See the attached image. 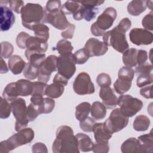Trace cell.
<instances>
[{"instance_id": "6da1fadb", "label": "cell", "mask_w": 153, "mask_h": 153, "mask_svg": "<svg viewBox=\"0 0 153 153\" xmlns=\"http://www.w3.org/2000/svg\"><path fill=\"white\" fill-rule=\"evenodd\" d=\"M52 151L54 153L79 152L77 139L71 127L62 126L57 128Z\"/></svg>"}, {"instance_id": "7a4b0ae2", "label": "cell", "mask_w": 153, "mask_h": 153, "mask_svg": "<svg viewBox=\"0 0 153 153\" xmlns=\"http://www.w3.org/2000/svg\"><path fill=\"white\" fill-rule=\"evenodd\" d=\"M34 136V131L31 128H23L0 143V152L7 153L19 146L30 143Z\"/></svg>"}, {"instance_id": "3957f363", "label": "cell", "mask_w": 153, "mask_h": 153, "mask_svg": "<svg viewBox=\"0 0 153 153\" xmlns=\"http://www.w3.org/2000/svg\"><path fill=\"white\" fill-rule=\"evenodd\" d=\"M44 16L45 11L40 4L27 3L21 11L22 25L31 30L33 26L43 22Z\"/></svg>"}, {"instance_id": "277c9868", "label": "cell", "mask_w": 153, "mask_h": 153, "mask_svg": "<svg viewBox=\"0 0 153 153\" xmlns=\"http://www.w3.org/2000/svg\"><path fill=\"white\" fill-rule=\"evenodd\" d=\"M117 16L116 10L113 7H108L100 14L97 20L91 26V32L96 36L103 35L105 31L113 25Z\"/></svg>"}, {"instance_id": "5b68a950", "label": "cell", "mask_w": 153, "mask_h": 153, "mask_svg": "<svg viewBox=\"0 0 153 153\" xmlns=\"http://www.w3.org/2000/svg\"><path fill=\"white\" fill-rule=\"evenodd\" d=\"M103 41L106 45L112 47L120 53H123L129 48L126 33L118 30L117 26L103 34Z\"/></svg>"}, {"instance_id": "8992f818", "label": "cell", "mask_w": 153, "mask_h": 153, "mask_svg": "<svg viewBox=\"0 0 153 153\" xmlns=\"http://www.w3.org/2000/svg\"><path fill=\"white\" fill-rule=\"evenodd\" d=\"M11 111L16 119L15 130L16 131L26 128L29 122L27 117V107L25 100L22 98H17L11 103Z\"/></svg>"}, {"instance_id": "52a82bcc", "label": "cell", "mask_w": 153, "mask_h": 153, "mask_svg": "<svg viewBox=\"0 0 153 153\" xmlns=\"http://www.w3.org/2000/svg\"><path fill=\"white\" fill-rule=\"evenodd\" d=\"M120 109L127 117H131L139 112L143 107V102L129 94L121 95L118 99Z\"/></svg>"}, {"instance_id": "ba28073f", "label": "cell", "mask_w": 153, "mask_h": 153, "mask_svg": "<svg viewBox=\"0 0 153 153\" xmlns=\"http://www.w3.org/2000/svg\"><path fill=\"white\" fill-rule=\"evenodd\" d=\"M128 117L120 111V108L114 109L109 118L104 122L106 128L111 134L118 132L124 128L128 124Z\"/></svg>"}, {"instance_id": "9c48e42d", "label": "cell", "mask_w": 153, "mask_h": 153, "mask_svg": "<svg viewBox=\"0 0 153 153\" xmlns=\"http://www.w3.org/2000/svg\"><path fill=\"white\" fill-rule=\"evenodd\" d=\"M73 89L75 93L79 95L91 94L95 91L90 75L85 72H81L77 75L73 84Z\"/></svg>"}, {"instance_id": "30bf717a", "label": "cell", "mask_w": 153, "mask_h": 153, "mask_svg": "<svg viewBox=\"0 0 153 153\" xmlns=\"http://www.w3.org/2000/svg\"><path fill=\"white\" fill-rule=\"evenodd\" d=\"M57 69L61 75L67 79H70L76 71L75 63L72 54L60 55L57 57Z\"/></svg>"}, {"instance_id": "8fae6325", "label": "cell", "mask_w": 153, "mask_h": 153, "mask_svg": "<svg viewBox=\"0 0 153 153\" xmlns=\"http://www.w3.org/2000/svg\"><path fill=\"white\" fill-rule=\"evenodd\" d=\"M57 59L55 55H50L45 58L39 69L38 81L47 83L49 81L51 74L57 70Z\"/></svg>"}, {"instance_id": "7c38bea8", "label": "cell", "mask_w": 153, "mask_h": 153, "mask_svg": "<svg viewBox=\"0 0 153 153\" xmlns=\"http://www.w3.org/2000/svg\"><path fill=\"white\" fill-rule=\"evenodd\" d=\"M43 22L48 23L57 29L65 30L71 24L67 20L65 14L61 10L47 12L45 10V16Z\"/></svg>"}, {"instance_id": "4fadbf2b", "label": "cell", "mask_w": 153, "mask_h": 153, "mask_svg": "<svg viewBox=\"0 0 153 153\" xmlns=\"http://www.w3.org/2000/svg\"><path fill=\"white\" fill-rule=\"evenodd\" d=\"M130 41L136 45H149L153 41L152 33L142 28H133L129 33Z\"/></svg>"}, {"instance_id": "5bb4252c", "label": "cell", "mask_w": 153, "mask_h": 153, "mask_svg": "<svg viewBox=\"0 0 153 153\" xmlns=\"http://www.w3.org/2000/svg\"><path fill=\"white\" fill-rule=\"evenodd\" d=\"M48 47V45L47 41L36 36H30L26 42L25 56L32 53H44L47 51Z\"/></svg>"}, {"instance_id": "9a60e30c", "label": "cell", "mask_w": 153, "mask_h": 153, "mask_svg": "<svg viewBox=\"0 0 153 153\" xmlns=\"http://www.w3.org/2000/svg\"><path fill=\"white\" fill-rule=\"evenodd\" d=\"M84 48L90 57L104 55L108 50V46L103 42L94 38H91L88 39L85 44Z\"/></svg>"}, {"instance_id": "2e32d148", "label": "cell", "mask_w": 153, "mask_h": 153, "mask_svg": "<svg viewBox=\"0 0 153 153\" xmlns=\"http://www.w3.org/2000/svg\"><path fill=\"white\" fill-rule=\"evenodd\" d=\"M80 3V7L73 14L74 19L78 21L84 19L87 22L93 20L98 13V8L84 3L83 1H81Z\"/></svg>"}, {"instance_id": "e0dca14e", "label": "cell", "mask_w": 153, "mask_h": 153, "mask_svg": "<svg viewBox=\"0 0 153 153\" xmlns=\"http://www.w3.org/2000/svg\"><path fill=\"white\" fill-rule=\"evenodd\" d=\"M1 31L8 30L15 22V16L12 10L5 5H1Z\"/></svg>"}, {"instance_id": "ac0fdd59", "label": "cell", "mask_w": 153, "mask_h": 153, "mask_svg": "<svg viewBox=\"0 0 153 153\" xmlns=\"http://www.w3.org/2000/svg\"><path fill=\"white\" fill-rule=\"evenodd\" d=\"M99 97L103 104L108 109H112L118 105V98L110 87H101L99 90Z\"/></svg>"}, {"instance_id": "d6986e66", "label": "cell", "mask_w": 153, "mask_h": 153, "mask_svg": "<svg viewBox=\"0 0 153 153\" xmlns=\"http://www.w3.org/2000/svg\"><path fill=\"white\" fill-rule=\"evenodd\" d=\"M93 131L97 143L108 142L112 136V134L106 128L103 123H96L93 126Z\"/></svg>"}, {"instance_id": "ffe728a7", "label": "cell", "mask_w": 153, "mask_h": 153, "mask_svg": "<svg viewBox=\"0 0 153 153\" xmlns=\"http://www.w3.org/2000/svg\"><path fill=\"white\" fill-rule=\"evenodd\" d=\"M26 64L23 59L18 55H13L8 60V68L14 75L21 74L24 70Z\"/></svg>"}, {"instance_id": "44dd1931", "label": "cell", "mask_w": 153, "mask_h": 153, "mask_svg": "<svg viewBox=\"0 0 153 153\" xmlns=\"http://www.w3.org/2000/svg\"><path fill=\"white\" fill-rule=\"evenodd\" d=\"M121 150L123 153H142L140 143L134 137H130L125 140L121 146Z\"/></svg>"}, {"instance_id": "7402d4cb", "label": "cell", "mask_w": 153, "mask_h": 153, "mask_svg": "<svg viewBox=\"0 0 153 153\" xmlns=\"http://www.w3.org/2000/svg\"><path fill=\"white\" fill-rule=\"evenodd\" d=\"M77 139L79 149L82 152H89L92 151L94 145L90 137L84 133H79L75 135Z\"/></svg>"}, {"instance_id": "603a6c76", "label": "cell", "mask_w": 153, "mask_h": 153, "mask_svg": "<svg viewBox=\"0 0 153 153\" xmlns=\"http://www.w3.org/2000/svg\"><path fill=\"white\" fill-rule=\"evenodd\" d=\"M146 8V1L142 0L131 1L127 5V12L133 16H139Z\"/></svg>"}, {"instance_id": "cb8c5ba5", "label": "cell", "mask_w": 153, "mask_h": 153, "mask_svg": "<svg viewBox=\"0 0 153 153\" xmlns=\"http://www.w3.org/2000/svg\"><path fill=\"white\" fill-rule=\"evenodd\" d=\"M142 151L143 153H152L153 151V135L151 130L149 133L143 134L138 137Z\"/></svg>"}, {"instance_id": "d4e9b609", "label": "cell", "mask_w": 153, "mask_h": 153, "mask_svg": "<svg viewBox=\"0 0 153 153\" xmlns=\"http://www.w3.org/2000/svg\"><path fill=\"white\" fill-rule=\"evenodd\" d=\"M16 82L19 96L26 97L32 94L33 91V82L29 80L24 79H19Z\"/></svg>"}, {"instance_id": "484cf974", "label": "cell", "mask_w": 153, "mask_h": 153, "mask_svg": "<svg viewBox=\"0 0 153 153\" xmlns=\"http://www.w3.org/2000/svg\"><path fill=\"white\" fill-rule=\"evenodd\" d=\"M64 92V86L57 82L47 85L45 90V94L48 97L56 99L60 97Z\"/></svg>"}, {"instance_id": "4316f807", "label": "cell", "mask_w": 153, "mask_h": 153, "mask_svg": "<svg viewBox=\"0 0 153 153\" xmlns=\"http://www.w3.org/2000/svg\"><path fill=\"white\" fill-rule=\"evenodd\" d=\"M90 112L91 117L96 120H100L103 119L106 115V108L101 102L96 101L93 103Z\"/></svg>"}, {"instance_id": "83f0119b", "label": "cell", "mask_w": 153, "mask_h": 153, "mask_svg": "<svg viewBox=\"0 0 153 153\" xmlns=\"http://www.w3.org/2000/svg\"><path fill=\"white\" fill-rule=\"evenodd\" d=\"M138 50L132 48L127 49L123 53V61L126 66L134 67L137 65V55Z\"/></svg>"}, {"instance_id": "f1b7e54d", "label": "cell", "mask_w": 153, "mask_h": 153, "mask_svg": "<svg viewBox=\"0 0 153 153\" xmlns=\"http://www.w3.org/2000/svg\"><path fill=\"white\" fill-rule=\"evenodd\" d=\"M132 80L122 77H118L114 84L115 91L119 94H123L128 91L131 87Z\"/></svg>"}, {"instance_id": "f546056e", "label": "cell", "mask_w": 153, "mask_h": 153, "mask_svg": "<svg viewBox=\"0 0 153 153\" xmlns=\"http://www.w3.org/2000/svg\"><path fill=\"white\" fill-rule=\"evenodd\" d=\"M91 105L90 103L84 102L79 103L75 108V118L78 121H81L85 119L88 116L90 111Z\"/></svg>"}, {"instance_id": "4dcf8cb0", "label": "cell", "mask_w": 153, "mask_h": 153, "mask_svg": "<svg viewBox=\"0 0 153 153\" xmlns=\"http://www.w3.org/2000/svg\"><path fill=\"white\" fill-rule=\"evenodd\" d=\"M31 30L34 31L35 36L47 42L49 38V28L47 25L42 23L36 24L32 26Z\"/></svg>"}, {"instance_id": "1f68e13d", "label": "cell", "mask_w": 153, "mask_h": 153, "mask_svg": "<svg viewBox=\"0 0 153 153\" xmlns=\"http://www.w3.org/2000/svg\"><path fill=\"white\" fill-rule=\"evenodd\" d=\"M150 125V120L146 116L140 115L137 116L133 122V128L136 131H143L147 130Z\"/></svg>"}, {"instance_id": "d6a6232c", "label": "cell", "mask_w": 153, "mask_h": 153, "mask_svg": "<svg viewBox=\"0 0 153 153\" xmlns=\"http://www.w3.org/2000/svg\"><path fill=\"white\" fill-rule=\"evenodd\" d=\"M19 96L16 82H11L7 85L2 93V97L8 101L12 102Z\"/></svg>"}, {"instance_id": "836d02e7", "label": "cell", "mask_w": 153, "mask_h": 153, "mask_svg": "<svg viewBox=\"0 0 153 153\" xmlns=\"http://www.w3.org/2000/svg\"><path fill=\"white\" fill-rule=\"evenodd\" d=\"M56 50L60 55H71L72 54L74 47L69 41L64 39L57 43Z\"/></svg>"}, {"instance_id": "e575fe53", "label": "cell", "mask_w": 153, "mask_h": 153, "mask_svg": "<svg viewBox=\"0 0 153 153\" xmlns=\"http://www.w3.org/2000/svg\"><path fill=\"white\" fill-rule=\"evenodd\" d=\"M80 6V2L68 1L61 7L60 10L65 14H74L79 9Z\"/></svg>"}, {"instance_id": "d590c367", "label": "cell", "mask_w": 153, "mask_h": 153, "mask_svg": "<svg viewBox=\"0 0 153 153\" xmlns=\"http://www.w3.org/2000/svg\"><path fill=\"white\" fill-rule=\"evenodd\" d=\"M26 57L31 65L39 69L46 58L44 53H32Z\"/></svg>"}, {"instance_id": "8d00e7d4", "label": "cell", "mask_w": 153, "mask_h": 153, "mask_svg": "<svg viewBox=\"0 0 153 153\" xmlns=\"http://www.w3.org/2000/svg\"><path fill=\"white\" fill-rule=\"evenodd\" d=\"M39 75V68L33 66L29 62L26 64L23 70V75L28 79H35Z\"/></svg>"}, {"instance_id": "74e56055", "label": "cell", "mask_w": 153, "mask_h": 153, "mask_svg": "<svg viewBox=\"0 0 153 153\" xmlns=\"http://www.w3.org/2000/svg\"><path fill=\"white\" fill-rule=\"evenodd\" d=\"M11 106L7 99L3 97H1L0 104V118L1 119L8 118L11 112Z\"/></svg>"}, {"instance_id": "f35d334b", "label": "cell", "mask_w": 153, "mask_h": 153, "mask_svg": "<svg viewBox=\"0 0 153 153\" xmlns=\"http://www.w3.org/2000/svg\"><path fill=\"white\" fill-rule=\"evenodd\" d=\"M72 56L75 64L78 65H82L85 63L90 57L84 48L75 51L72 54Z\"/></svg>"}, {"instance_id": "ab89813d", "label": "cell", "mask_w": 153, "mask_h": 153, "mask_svg": "<svg viewBox=\"0 0 153 153\" xmlns=\"http://www.w3.org/2000/svg\"><path fill=\"white\" fill-rule=\"evenodd\" d=\"M1 57L5 59H8V57H10L14 51V47L13 45L8 42L4 41L1 43Z\"/></svg>"}, {"instance_id": "60d3db41", "label": "cell", "mask_w": 153, "mask_h": 153, "mask_svg": "<svg viewBox=\"0 0 153 153\" xmlns=\"http://www.w3.org/2000/svg\"><path fill=\"white\" fill-rule=\"evenodd\" d=\"M95 124V121L88 116L85 119L79 121V127L85 132H91L93 131V128Z\"/></svg>"}, {"instance_id": "b9f144b4", "label": "cell", "mask_w": 153, "mask_h": 153, "mask_svg": "<svg viewBox=\"0 0 153 153\" xmlns=\"http://www.w3.org/2000/svg\"><path fill=\"white\" fill-rule=\"evenodd\" d=\"M96 82L100 87H109L111 85V78L108 74L101 73L97 75Z\"/></svg>"}, {"instance_id": "7bdbcfd3", "label": "cell", "mask_w": 153, "mask_h": 153, "mask_svg": "<svg viewBox=\"0 0 153 153\" xmlns=\"http://www.w3.org/2000/svg\"><path fill=\"white\" fill-rule=\"evenodd\" d=\"M152 81H153L152 74H150V75L140 74L137 76L136 84L138 87H142L146 85L152 84Z\"/></svg>"}, {"instance_id": "ee69618b", "label": "cell", "mask_w": 153, "mask_h": 153, "mask_svg": "<svg viewBox=\"0 0 153 153\" xmlns=\"http://www.w3.org/2000/svg\"><path fill=\"white\" fill-rule=\"evenodd\" d=\"M118 77L126 78L133 80L134 76V71L131 67L123 66L118 71Z\"/></svg>"}, {"instance_id": "f6af8a7d", "label": "cell", "mask_w": 153, "mask_h": 153, "mask_svg": "<svg viewBox=\"0 0 153 153\" xmlns=\"http://www.w3.org/2000/svg\"><path fill=\"white\" fill-rule=\"evenodd\" d=\"M39 114H41V113L38 108L30 103L27 106V117L29 121H33Z\"/></svg>"}, {"instance_id": "bcb514c9", "label": "cell", "mask_w": 153, "mask_h": 153, "mask_svg": "<svg viewBox=\"0 0 153 153\" xmlns=\"http://www.w3.org/2000/svg\"><path fill=\"white\" fill-rule=\"evenodd\" d=\"M46 83L37 81L33 82V91L31 95L34 94H40L42 96H44L45 94V90L47 87Z\"/></svg>"}, {"instance_id": "7dc6e473", "label": "cell", "mask_w": 153, "mask_h": 153, "mask_svg": "<svg viewBox=\"0 0 153 153\" xmlns=\"http://www.w3.org/2000/svg\"><path fill=\"white\" fill-rule=\"evenodd\" d=\"M55 106V102L50 97H45L42 106V114H49L51 112Z\"/></svg>"}, {"instance_id": "c3c4849f", "label": "cell", "mask_w": 153, "mask_h": 153, "mask_svg": "<svg viewBox=\"0 0 153 153\" xmlns=\"http://www.w3.org/2000/svg\"><path fill=\"white\" fill-rule=\"evenodd\" d=\"M136 73L137 75H150L152 74V65L148 63H144L141 65H138L136 68Z\"/></svg>"}, {"instance_id": "681fc988", "label": "cell", "mask_w": 153, "mask_h": 153, "mask_svg": "<svg viewBox=\"0 0 153 153\" xmlns=\"http://www.w3.org/2000/svg\"><path fill=\"white\" fill-rule=\"evenodd\" d=\"M30 37V35L25 32H21L18 34L16 37V44L21 49H25L26 48V42L27 38Z\"/></svg>"}, {"instance_id": "f907efd6", "label": "cell", "mask_w": 153, "mask_h": 153, "mask_svg": "<svg viewBox=\"0 0 153 153\" xmlns=\"http://www.w3.org/2000/svg\"><path fill=\"white\" fill-rule=\"evenodd\" d=\"M109 146L108 142H98L94 144L92 151L94 153H107L109 152Z\"/></svg>"}, {"instance_id": "816d5d0a", "label": "cell", "mask_w": 153, "mask_h": 153, "mask_svg": "<svg viewBox=\"0 0 153 153\" xmlns=\"http://www.w3.org/2000/svg\"><path fill=\"white\" fill-rule=\"evenodd\" d=\"M142 25L145 27V29L148 30H153V13L151 11L146 14L142 19Z\"/></svg>"}, {"instance_id": "f5cc1de1", "label": "cell", "mask_w": 153, "mask_h": 153, "mask_svg": "<svg viewBox=\"0 0 153 153\" xmlns=\"http://www.w3.org/2000/svg\"><path fill=\"white\" fill-rule=\"evenodd\" d=\"M9 8L15 13L19 14L21 13L22 10L24 7V2L23 1L11 0L8 1Z\"/></svg>"}, {"instance_id": "db71d44e", "label": "cell", "mask_w": 153, "mask_h": 153, "mask_svg": "<svg viewBox=\"0 0 153 153\" xmlns=\"http://www.w3.org/2000/svg\"><path fill=\"white\" fill-rule=\"evenodd\" d=\"M61 8V1L59 0L48 1L45 6V11L50 13L58 11Z\"/></svg>"}, {"instance_id": "11a10c76", "label": "cell", "mask_w": 153, "mask_h": 153, "mask_svg": "<svg viewBox=\"0 0 153 153\" xmlns=\"http://www.w3.org/2000/svg\"><path fill=\"white\" fill-rule=\"evenodd\" d=\"M131 26V21L128 18L126 17L123 19L120 22L118 26H117V27L118 28V30L126 33V32L130 28Z\"/></svg>"}, {"instance_id": "9f6ffc18", "label": "cell", "mask_w": 153, "mask_h": 153, "mask_svg": "<svg viewBox=\"0 0 153 153\" xmlns=\"http://www.w3.org/2000/svg\"><path fill=\"white\" fill-rule=\"evenodd\" d=\"M75 29V26L74 24H70V25L63 31L61 33V36L65 38V39H72L74 36V31Z\"/></svg>"}, {"instance_id": "6f0895ef", "label": "cell", "mask_w": 153, "mask_h": 153, "mask_svg": "<svg viewBox=\"0 0 153 153\" xmlns=\"http://www.w3.org/2000/svg\"><path fill=\"white\" fill-rule=\"evenodd\" d=\"M148 59V54L146 51L143 50H139L137 51V65H141L145 63Z\"/></svg>"}, {"instance_id": "680465c9", "label": "cell", "mask_w": 153, "mask_h": 153, "mask_svg": "<svg viewBox=\"0 0 153 153\" xmlns=\"http://www.w3.org/2000/svg\"><path fill=\"white\" fill-rule=\"evenodd\" d=\"M32 152H48L47 148L46 146L41 143V142H37L35 143L32 146Z\"/></svg>"}, {"instance_id": "91938a15", "label": "cell", "mask_w": 153, "mask_h": 153, "mask_svg": "<svg viewBox=\"0 0 153 153\" xmlns=\"http://www.w3.org/2000/svg\"><path fill=\"white\" fill-rule=\"evenodd\" d=\"M140 94L146 99H152V85L146 86L140 90Z\"/></svg>"}, {"instance_id": "94428289", "label": "cell", "mask_w": 153, "mask_h": 153, "mask_svg": "<svg viewBox=\"0 0 153 153\" xmlns=\"http://www.w3.org/2000/svg\"><path fill=\"white\" fill-rule=\"evenodd\" d=\"M53 82L60 84L65 87V86L67 85V84L68 83V79H67L66 78H65L64 76L61 75L60 74L57 73L55 75V76L54 77Z\"/></svg>"}, {"instance_id": "6125c7cd", "label": "cell", "mask_w": 153, "mask_h": 153, "mask_svg": "<svg viewBox=\"0 0 153 153\" xmlns=\"http://www.w3.org/2000/svg\"><path fill=\"white\" fill-rule=\"evenodd\" d=\"M84 3L87 4H88L91 6H93V7H97V6H99V5H101L102 4H103L104 3V1H93V0H91V1H83Z\"/></svg>"}, {"instance_id": "be15d7a7", "label": "cell", "mask_w": 153, "mask_h": 153, "mask_svg": "<svg viewBox=\"0 0 153 153\" xmlns=\"http://www.w3.org/2000/svg\"><path fill=\"white\" fill-rule=\"evenodd\" d=\"M8 71V69L7 68V65L6 63L4 61L2 57H1V69L0 72L1 74H5Z\"/></svg>"}, {"instance_id": "e7e4bbea", "label": "cell", "mask_w": 153, "mask_h": 153, "mask_svg": "<svg viewBox=\"0 0 153 153\" xmlns=\"http://www.w3.org/2000/svg\"><path fill=\"white\" fill-rule=\"evenodd\" d=\"M146 5L150 10H152V1H146Z\"/></svg>"}]
</instances>
